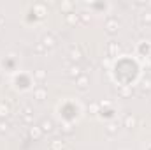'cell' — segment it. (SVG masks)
<instances>
[{"instance_id": "cell-1", "label": "cell", "mask_w": 151, "mask_h": 150, "mask_svg": "<svg viewBox=\"0 0 151 150\" xmlns=\"http://www.w3.org/2000/svg\"><path fill=\"white\" fill-rule=\"evenodd\" d=\"M69 57H70V60H72V64H79L81 60H83V53H81V46H76L70 50V53H69Z\"/></svg>"}, {"instance_id": "cell-2", "label": "cell", "mask_w": 151, "mask_h": 150, "mask_svg": "<svg viewBox=\"0 0 151 150\" xmlns=\"http://www.w3.org/2000/svg\"><path fill=\"white\" fill-rule=\"evenodd\" d=\"M28 136L34 140V141H39L42 136H44V133H42V129H40V125H32L30 129H28Z\"/></svg>"}, {"instance_id": "cell-3", "label": "cell", "mask_w": 151, "mask_h": 150, "mask_svg": "<svg viewBox=\"0 0 151 150\" xmlns=\"http://www.w3.org/2000/svg\"><path fill=\"white\" fill-rule=\"evenodd\" d=\"M81 74H83V69H81V66H79V64H72V66L67 69V76H69V78L77 79Z\"/></svg>"}, {"instance_id": "cell-4", "label": "cell", "mask_w": 151, "mask_h": 150, "mask_svg": "<svg viewBox=\"0 0 151 150\" xmlns=\"http://www.w3.org/2000/svg\"><path fill=\"white\" fill-rule=\"evenodd\" d=\"M76 85H77V88L79 90H86L88 88V85H90V78L86 74H81L77 79H76Z\"/></svg>"}, {"instance_id": "cell-5", "label": "cell", "mask_w": 151, "mask_h": 150, "mask_svg": "<svg viewBox=\"0 0 151 150\" xmlns=\"http://www.w3.org/2000/svg\"><path fill=\"white\" fill-rule=\"evenodd\" d=\"M106 28H107V32H109V34H116V32H118V28H119L118 20H114V18L107 20V21H106Z\"/></svg>"}, {"instance_id": "cell-6", "label": "cell", "mask_w": 151, "mask_h": 150, "mask_svg": "<svg viewBox=\"0 0 151 150\" xmlns=\"http://www.w3.org/2000/svg\"><path fill=\"white\" fill-rule=\"evenodd\" d=\"M47 97V90L44 88V87H37L35 90H34V99H37V101H44Z\"/></svg>"}, {"instance_id": "cell-7", "label": "cell", "mask_w": 151, "mask_h": 150, "mask_svg": "<svg viewBox=\"0 0 151 150\" xmlns=\"http://www.w3.org/2000/svg\"><path fill=\"white\" fill-rule=\"evenodd\" d=\"M49 150H65V141L63 140H51L49 141Z\"/></svg>"}, {"instance_id": "cell-8", "label": "cell", "mask_w": 151, "mask_h": 150, "mask_svg": "<svg viewBox=\"0 0 151 150\" xmlns=\"http://www.w3.org/2000/svg\"><path fill=\"white\" fill-rule=\"evenodd\" d=\"M42 44H44V48H46V50H47V48H55L56 39L53 37L51 34H47V36H44V37H42Z\"/></svg>"}, {"instance_id": "cell-9", "label": "cell", "mask_w": 151, "mask_h": 150, "mask_svg": "<svg viewBox=\"0 0 151 150\" xmlns=\"http://www.w3.org/2000/svg\"><path fill=\"white\" fill-rule=\"evenodd\" d=\"M19 115H21V120L23 122H27V124L32 122V108L30 106H25L23 108V113H19Z\"/></svg>"}, {"instance_id": "cell-10", "label": "cell", "mask_w": 151, "mask_h": 150, "mask_svg": "<svg viewBox=\"0 0 151 150\" xmlns=\"http://www.w3.org/2000/svg\"><path fill=\"white\" fill-rule=\"evenodd\" d=\"M40 129H42V133H53L55 131V125H53L51 120H42L40 122Z\"/></svg>"}, {"instance_id": "cell-11", "label": "cell", "mask_w": 151, "mask_h": 150, "mask_svg": "<svg viewBox=\"0 0 151 150\" xmlns=\"http://www.w3.org/2000/svg\"><path fill=\"white\" fill-rule=\"evenodd\" d=\"M123 124H125V127H128V129H132V127H135V124H137V120H135V117H134V115H127V117L123 118Z\"/></svg>"}, {"instance_id": "cell-12", "label": "cell", "mask_w": 151, "mask_h": 150, "mask_svg": "<svg viewBox=\"0 0 151 150\" xmlns=\"http://www.w3.org/2000/svg\"><path fill=\"white\" fill-rule=\"evenodd\" d=\"M65 21L69 23V25H76L77 21H79V14H76V12H69V14H65Z\"/></svg>"}, {"instance_id": "cell-13", "label": "cell", "mask_w": 151, "mask_h": 150, "mask_svg": "<svg viewBox=\"0 0 151 150\" xmlns=\"http://www.w3.org/2000/svg\"><path fill=\"white\" fill-rule=\"evenodd\" d=\"M34 76H35V79H37V81H44L47 74H46V71H44V69H37V71L34 73Z\"/></svg>"}, {"instance_id": "cell-14", "label": "cell", "mask_w": 151, "mask_h": 150, "mask_svg": "<svg viewBox=\"0 0 151 150\" xmlns=\"http://www.w3.org/2000/svg\"><path fill=\"white\" fill-rule=\"evenodd\" d=\"M9 115V106L5 103H0V118H5Z\"/></svg>"}, {"instance_id": "cell-15", "label": "cell", "mask_w": 151, "mask_h": 150, "mask_svg": "<svg viewBox=\"0 0 151 150\" xmlns=\"http://www.w3.org/2000/svg\"><path fill=\"white\" fill-rule=\"evenodd\" d=\"M34 9L39 11V16H44V14H46V9H44V5H42V4H35V5H34Z\"/></svg>"}, {"instance_id": "cell-16", "label": "cell", "mask_w": 151, "mask_h": 150, "mask_svg": "<svg viewBox=\"0 0 151 150\" xmlns=\"http://www.w3.org/2000/svg\"><path fill=\"white\" fill-rule=\"evenodd\" d=\"M34 50H35V51H37L39 55H42V53H46V48H44V44H42V42H37V44H35V48H34Z\"/></svg>"}, {"instance_id": "cell-17", "label": "cell", "mask_w": 151, "mask_h": 150, "mask_svg": "<svg viewBox=\"0 0 151 150\" xmlns=\"http://www.w3.org/2000/svg\"><path fill=\"white\" fill-rule=\"evenodd\" d=\"M116 131H118V124H114V122H111V124L107 125V133H109V134H114Z\"/></svg>"}, {"instance_id": "cell-18", "label": "cell", "mask_w": 151, "mask_h": 150, "mask_svg": "<svg viewBox=\"0 0 151 150\" xmlns=\"http://www.w3.org/2000/svg\"><path fill=\"white\" fill-rule=\"evenodd\" d=\"M142 88L144 90H151V78H144L142 79Z\"/></svg>"}, {"instance_id": "cell-19", "label": "cell", "mask_w": 151, "mask_h": 150, "mask_svg": "<svg viewBox=\"0 0 151 150\" xmlns=\"http://www.w3.org/2000/svg\"><path fill=\"white\" fill-rule=\"evenodd\" d=\"M141 18H142V21H144V23H150V25H151V11L142 12V16H141Z\"/></svg>"}, {"instance_id": "cell-20", "label": "cell", "mask_w": 151, "mask_h": 150, "mask_svg": "<svg viewBox=\"0 0 151 150\" xmlns=\"http://www.w3.org/2000/svg\"><path fill=\"white\" fill-rule=\"evenodd\" d=\"M114 51H119V44H116V42H111V44H109V53L113 55Z\"/></svg>"}, {"instance_id": "cell-21", "label": "cell", "mask_w": 151, "mask_h": 150, "mask_svg": "<svg viewBox=\"0 0 151 150\" xmlns=\"http://www.w3.org/2000/svg\"><path fill=\"white\" fill-rule=\"evenodd\" d=\"M7 129H9V124L4 122V120H0V133H5Z\"/></svg>"}, {"instance_id": "cell-22", "label": "cell", "mask_w": 151, "mask_h": 150, "mask_svg": "<svg viewBox=\"0 0 151 150\" xmlns=\"http://www.w3.org/2000/svg\"><path fill=\"white\" fill-rule=\"evenodd\" d=\"M97 110H99V104H91V106H90V111L93 113V115L97 113Z\"/></svg>"}]
</instances>
